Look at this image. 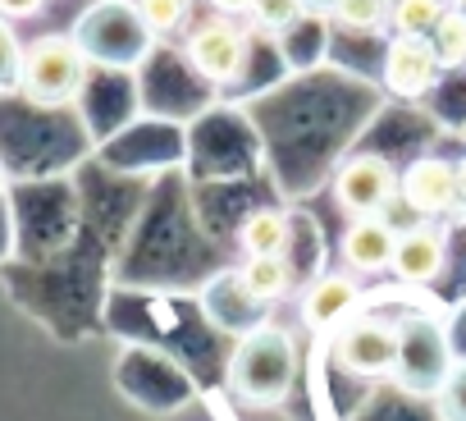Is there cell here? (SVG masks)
I'll list each match as a JSON object with an SVG mask.
<instances>
[{"label":"cell","mask_w":466,"mask_h":421,"mask_svg":"<svg viewBox=\"0 0 466 421\" xmlns=\"http://www.w3.org/2000/svg\"><path fill=\"white\" fill-rule=\"evenodd\" d=\"M293 375H298V348L284 330H257L228 357V389L257 407L289 398Z\"/></svg>","instance_id":"6da1fadb"},{"label":"cell","mask_w":466,"mask_h":421,"mask_svg":"<svg viewBox=\"0 0 466 421\" xmlns=\"http://www.w3.org/2000/svg\"><path fill=\"white\" fill-rule=\"evenodd\" d=\"M452 375V357H448V334L434 321H402L398 325V362H393V380L411 394H434L443 389V380Z\"/></svg>","instance_id":"7a4b0ae2"},{"label":"cell","mask_w":466,"mask_h":421,"mask_svg":"<svg viewBox=\"0 0 466 421\" xmlns=\"http://www.w3.org/2000/svg\"><path fill=\"white\" fill-rule=\"evenodd\" d=\"M19 83H24V92L37 97V101H65V97H78V92H83V83H87V60H83V51H78L69 37H42V42L24 56Z\"/></svg>","instance_id":"3957f363"},{"label":"cell","mask_w":466,"mask_h":421,"mask_svg":"<svg viewBox=\"0 0 466 421\" xmlns=\"http://www.w3.org/2000/svg\"><path fill=\"white\" fill-rule=\"evenodd\" d=\"M334 362L348 375H393L398 362V325L357 316L334 334Z\"/></svg>","instance_id":"277c9868"},{"label":"cell","mask_w":466,"mask_h":421,"mask_svg":"<svg viewBox=\"0 0 466 421\" xmlns=\"http://www.w3.org/2000/svg\"><path fill=\"white\" fill-rule=\"evenodd\" d=\"M393 188H398V174L384 156H352L334 179V197L352 216H380L393 201Z\"/></svg>","instance_id":"5b68a950"},{"label":"cell","mask_w":466,"mask_h":421,"mask_svg":"<svg viewBox=\"0 0 466 421\" xmlns=\"http://www.w3.org/2000/svg\"><path fill=\"white\" fill-rule=\"evenodd\" d=\"M243 56H248V37L238 24H228V19H210L192 33L187 42V60L201 78L210 83H233L243 69Z\"/></svg>","instance_id":"8992f818"},{"label":"cell","mask_w":466,"mask_h":421,"mask_svg":"<svg viewBox=\"0 0 466 421\" xmlns=\"http://www.w3.org/2000/svg\"><path fill=\"white\" fill-rule=\"evenodd\" d=\"M402 197L420 216H439L457 201V165H448L443 156H420L402 169Z\"/></svg>","instance_id":"52a82bcc"},{"label":"cell","mask_w":466,"mask_h":421,"mask_svg":"<svg viewBox=\"0 0 466 421\" xmlns=\"http://www.w3.org/2000/svg\"><path fill=\"white\" fill-rule=\"evenodd\" d=\"M439 74V56L425 37H393L384 51V83L398 97H420Z\"/></svg>","instance_id":"ba28073f"},{"label":"cell","mask_w":466,"mask_h":421,"mask_svg":"<svg viewBox=\"0 0 466 421\" xmlns=\"http://www.w3.org/2000/svg\"><path fill=\"white\" fill-rule=\"evenodd\" d=\"M393 248H398V234L375 221V216H357L348 230H343V262L361 275H375V271H389L393 266Z\"/></svg>","instance_id":"9c48e42d"},{"label":"cell","mask_w":466,"mask_h":421,"mask_svg":"<svg viewBox=\"0 0 466 421\" xmlns=\"http://www.w3.org/2000/svg\"><path fill=\"white\" fill-rule=\"evenodd\" d=\"M398 280L407 284H430L439 271H443V234L430 230V225H416L398 239L393 248V266H389Z\"/></svg>","instance_id":"30bf717a"},{"label":"cell","mask_w":466,"mask_h":421,"mask_svg":"<svg viewBox=\"0 0 466 421\" xmlns=\"http://www.w3.org/2000/svg\"><path fill=\"white\" fill-rule=\"evenodd\" d=\"M352 307H357V284L348 275H325V280L311 284V293L302 303V316H307L311 330H325V325L343 321Z\"/></svg>","instance_id":"8fae6325"},{"label":"cell","mask_w":466,"mask_h":421,"mask_svg":"<svg viewBox=\"0 0 466 421\" xmlns=\"http://www.w3.org/2000/svg\"><path fill=\"white\" fill-rule=\"evenodd\" d=\"M238 284L248 298L257 303H275L284 289H289V262L279 252H261V257H248V266L238 271Z\"/></svg>","instance_id":"7c38bea8"},{"label":"cell","mask_w":466,"mask_h":421,"mask_svg":"<svg viewBox=\"0 0 466 421\" xmlns=\"http://www.w3.org/2000/svg\"><path fill=\"white\" fill-rule=\"evenodd\" d=\"M238 243L248 257H261V252H279L289 243V221L279 210H252V216L238 225Z\"/></svg>","instance_id":"4fadbf2b"},{"label":"cell","mask_w":466,"mask_h":421,"mask_svg":"<svg viewBox=\"0 0 466 421\" xmlns=\"http://www.w3.org/2000/svg\"><path fill=\"white\" fill-rule=\"evenodd\" d=\"M393 28L398 37H430L443 19V0H393Z\"/></svg>","instance_id":"5bb4252c"},{"label":"cell","mask_w":466,"mask_h":421,"mask_svg":"<svg viewBox=\"0 0 466 421\" xmlns=\"http://www.w3.org/2000/svg\"><path fill=\"white\" fill-rule=\"evenodd\" d=\"M430 46H434L439 65H461L466 60V15L461 10H443V19L430 33Z\"/></svg>","instance_id":"9a60e30c"},{"label":"cell","mask_w":466,"mask_h":421,"mask_svg":"<svg viewBox=\"0 0 466 421\" xmlns=\"http://www.w3.org/2000/svg\"><path fill=\"white\" fill-rule=\"evenodd\" d=\"M187 15H192V0H137V19L151 33H174L187 24Z\"/></svg>","instance_id":"2e32d148"},{"label":"cell","mask_w":466,"mask_h":421,"mask_svg":"<svg viewBox=\"0 0 466 421\" xmlns=\"http://www.w3.org/2000/svg\"><path fill=\"white\" fill-rule=\"evenodd\" d=\"M334 19L348 28H380L393 15V0H334Z\"/></svg>","instance_id":"e0dca14e"},{"label":"cell","mask_w":466,"mask_h":421,"mask_svg":"<svg viewBox=\"0 0 466 421\" xmlns=\"http://www.w3.org/2000/svg\"><path fill=\"white\" fill-rule=\"evenodd\" d=\"M302 15H307V0H252V19L270 33L293 28Z\"/></svg>","instance_id":"ac0fdd59"},{"label":"cell","mask_w":466,"mask_h":421,"mask_svg":"<svg viewBox=\"0 0 466 421\" xmlns=\"http://www.w3.org/2000/svg\"><path fill=\"white\" fill-rule=\"evenodd\" d=\"M439 416L443 421H466V366L443 380V389H439Z\"/></svg>","instance_id":"d6986e66"},{"label":"cell","mask_w":466,"mask_h":421,"mask_svg":"<svg viewBox=\"0 0 466 421\" xmlns=\"http://www.w3.org/2000/svg\"><path fill=\"white\" fill-rule=\"evenodd\" d=\"M19 69H24V60H19V42H15V33H10L5 24H0V83H15Z\"/></svg>","instance_id":"ffe728a7"},{"label":"cell","mask_w":466,"mask_h":421,"mask_svg":"<svg viewBox=\"0 0 466 421\" xmlns=\"http://www.w3.org/2000/svg\"><path fill=\"white\" fill-rule=\"evenodd\" d=\"M42 5H46V0H0V15H5V19H28Z\"/></svg>","instance_id":"44dd1931"},{"label":"cell","mask_w":466,"mask_h":421,"mask_svg":"<svg viewBox=\"0 0 466 421\" xmlns=\"http://www.w3.org/2000/svg\"><path fill=\"white\" fill-rule=\"evenodd\" d=\"M210 5L219 15H243V10H252V0H210Z\"/></svg>","instance_id":"7402d4cb"},{"label":"cell","mask_w":466,"mask_h":421,"mask_svg":"<svg viewBox=\"0 0 466 421\" xmlns=\"http://www.w3.org/2000/svg\"><path fill=\"white\" fill-rule=\"evenodd\" d=\"M457 201H466V156L457 160Z\"/></svg>","instance_id":"603a6c76"},{"label":"cell","mask_w":466,"mask_h":421,"mask_svg":"<svg viewBox=\"0 0 466 421\" xmlns=\"http://www.w3.org/2000/svg\"><path fill=\"white\" fill-rule=\"evenodd\" d=\"M307 5H320L325 10V5H334V0H307Z\"/></svg>","instance_id":"cb8c5ba5"},{"label":"cell","mask_w":466,"mask_h":421,"mask_svg":"<svg viewBox=\"0 0 466 421\" xmlns=\"http://www.w3.org/2000/svg\"><path fill=\"white\" fill-rule=\"evenodd\" d=\"M452 10H461V15H466V0H452Z\"/></svg>","instance_id":"d4e9b609"}]
</instances>
